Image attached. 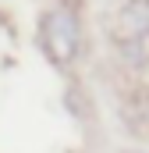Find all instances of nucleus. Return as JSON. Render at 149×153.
<instances>
[{
	"label": "nucleus",
	"instance_id": "1",
	"mask_svg": "<svg viewBox=\"0 0 149 153\" xmlns=\"http://www.w3.org/2000/svg\"><path fill=\"white\" fill-rule=\"evenodd\" d=\"M39 46H43L46 61L57 64V68H68L78 57L82 32H78V18H74L71 7H50L43 14V22H39Z\"/></svg>",
	"mask_w": 149,
	"mask_h": 153
},
{
	"label": "nucleus",
	"instance_id": "2",
	"mask_svg": "<svg viewBox=\"0 0 149 153\" xmlns=\"http://www.w3.org/2000/svg\"><path fill=\"white\" fill-rule=\"evenodd\" d=\"M110 36L117 43H135L149 36V0H124L107 22Z\"/></svg>",
	"mask_w": 149,
	"mask_h": 153
}]
</instances>
